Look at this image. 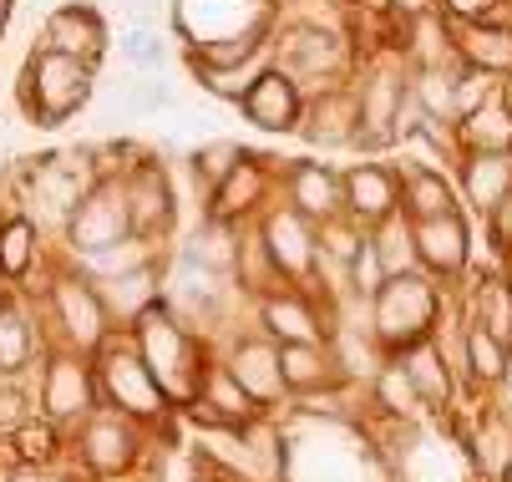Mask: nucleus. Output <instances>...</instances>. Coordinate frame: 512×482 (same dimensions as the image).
Here are the masks:
<instances>
[{
    "mask_svg": "<svg viewBox=\"0 0 512 482\" xmlns=\"http://www.w3.org/2000/svg\"><path fill=\"white\" fill-rule=\"evenodd\" d=\"M122 51H127L137 66H158V61H163V36H153L148 26H137V31L122 41Z\"/></svg>",
    "mask_w": 512,
    "mask_h": 482,
    "instance_id": "49530a36",
    "label": "nucleus"
},
{
    "mask_svg": "<svg viewBox=\"0 0 512 482\" xmlns=\"http://www.w3.org/2000/svg\"><path fill=\"white\" fill-rule=\"evenodd\" d=\"M457 143H462V153H512V112H507L502 92L457 122Z\"/></svg>",
    "mask_w": 512,
    "mask_h": 482,
    "instance_id": "c756f323",
    "label": "nucleus"
},
{
    "mask_svg": "<svg viewBox=\"0 0 512 482\" xmlns=\"http://www.w3.org/2000/svg\"><path fill=\"white\" fill-rule=\"evenodd\" d=\"M259 244H264L269 264L284 274L289 285H305L310 274H315L320 234H315V224H310L300 209H289V203H279V209L264 214V224H259Z\"/></svg>",
    "mask_w": 512,
    "mask_h": 482,
    "instance_id": "6e6552de",
    "label": "nucleus"
},
{
    "mask_svg": "<svg viewBox=\"0 0 512 482\" xmlns=\"http://www.w3.org/2000/svg\"><path fill=\"white\" fill-rule=\"evenodd\" d=\"M193 411V422L198 427H234V432H244L254 417H259V401L244 391V381L229 371V366H208V376H203V396L188 406Z\"/></svg>",
    "mask_w": 512,
    "mask_h": 482,
    "instance_id": "4468645a",
    "label": "nucleus"
},
{
    "mask_svg": "<svg viewBox=\"0 0 512 482\" xmlns=\"http://www.w3.org/2000/svg\"><path fill=\"white\" fill-rule=\"evenodd\" d=\"M11 482H51V477H46L41 467H31V462H21V467L11 472Z\"/></svg>",
    "mask_w": 512,
    "mask_h": 482,
    "instance_id": "3c124183",
    "label": "nucleus"
},
{
    "mask_svg": "<svg viewBox=\"0 0 512 482\" xmlns=\"http://www.w3.org/2000/svg\"><path fill=\"white\" fill-rule=\"evenodd\" d=\"M71 244L82 254H117L122 244H132V203H127V183L122 178H97L87 188V198L66 214Z\"/></svg>",
    "mask_w": 512,
    "mask_h": 482,
    "instance_id": "20e7f679",
    "label": "nucleus"
},
{
    "mask_svg": "<svg viewBox=\"0 0 512 482\" xmlns=\"http://www.w3.org/2000/svg\"><path fill=\"white\" fill-rule=\"evenodd\" d=\"M259 320H264V335L279 340V346H320L325 340L320 310L300 290H284V285L259 295Z\"/></svg>",
    "mask_w": 512,
    "mask_h": 482,
    "instance_id": "f3484780",
    "label": "nucleus"
},
{
    "mask_svg": "<svg viewBox=\"0 0 512 482\" xmlns=\"http://www.w3.org/2000/svg\"><path fill=\"white\" fill-rule=\"evenodd\" d=\"M21 102L36 127H61L66 117H77L92 102V61L36 46L21 72Z\"/></svg>",
    "mask_w": 512,
    "mask_h": 482,
    "instance_id": "7ed1b4c3",
    "label": "nucleus"
},
{
    "mask_svg": "<svg viewBox=\"0 0 512 482\" xmlns=\"http://www.w3.org/2000/svg\"><path fill=\"white\" fill-rule=\"evenodd\" d=\"M502 0H436V11L447 21H492Z\"/></svg>",
    "mask_w": 512,
    "mask_h": 482,
    "instance_id": "a18cd8bd",
    "label": "nucleus"
},
{
    "mask_svg": "<svg viewBox=\"0 0 512 482\" xmlns=\"http://www.w3.org/2000/svg\"><path fill=\"white\" fill-rule=\"evenodd\" d=\"M244 117L259 127V132H300V117H305V87L279 72V66H269V72L249 87V97L239 102Z\"/></svg>",
    "mask_w": 512,
    "mask_h": 482,
    "instance_id": "f8f14e48",
    "label": "nucleus"
},
{
    "mask_svg": "<svg viewBox=\"0 0 512 482\" xmlns=\"http://www.w3.org/2000/svg\"><path fill=\"white\" fill-rule=\"evenodd\" d=\"M386 280H391V274H386V264H381L376 244H371V229H365V239H360V249H355V259H350V295L371 305Z\"/></svg>",
    "mask_w": 512,
    "mask_h": 482,
    "instance_id": "ea45409f",
    "label": "nucleus"
},
{
    "mask_svg": "<svg viewBox=\"0 0 512 482\" xmlns=\"http://www.w3.org/2000/svg\"><path fill=\"white\" fill-rule=\"evenodd\" d=\"M274 66L289 72L300 87H335L350 72V41L325 26H289L284 36L274 31Z\"/></svg>",
    "mask_w": 512,
    "mask_h": 482,
    "instance_id": "39448f33",
    "label": "nucleus"
},
{
    "mask_svg": "<svg viewBox=\"0 0 512 482\" xmlns=\"http://www.w3.org/2000/svg\"><path fill=\"white\" fill-rule=\"evenodd\" d=\"M26 361H31V325L11 305H0V371H21Z\"/></svg>",
    "mask_w": 512,
    "mask_h": 482,
    "instance_id": "a19ab883",
    "label": "nucleus"
},
{
    "mask_svg": "<svg viewBox=\"0 0 512 482\" xmlns=\"http://www.w3.org/2000/svg\"><path fill=\"white\" fill-rule=\"evenodd\" d=\"M452 46L467 66L492 77H512V26L497 21H452Z\"/></svg>",
    "mask_w": 512,
    "mask_h": 482,
    "instance_id": "b1692460",
    "label": "nucleus"
},
{
    "mask_svg": "<svg viewBox=\"0 0 512 482\" xmlns=\"http://www.w3.org/2000/svg\"><path fill=\"white\" fill-rule=\"evenodd\" d=\"M371 244H376L386 274H411V269H421V259H416V234H411L406 209H396L391 219H381V224L371 229Z\"/></svg>",
    "mask_w": 512,
    "mask_h": 482,
    "instance_id": "f704fd0d",
    "label": "nucleus"
},
{
    "mask_svg": "<svg viewBox=\"0 0 512 482\" xmlns=\"http://www.w3.org/2000/svg\"><path fill=\"white\" fill-rule=\"evenodd\" d=\"M132 330H137V356L148 361V371L158 376L163 396H168L173 406H193V401L203 396L208 366H203V356H198V340L188 335V325L173 315V305L153 300L148 310L132 320Z\"/></svg>",
    "mask_w": 512,
    "mask_h": 482,
    "instance_id": "f257e3e1",
    "label": "nucleus"
},
{
    "mask_svg": "<svg viewBox=\"0 0 512 482\" xmlns=\"http://www.w3.org/2000/svg\"><path fill=\"white\" fill-rule=\"evenodd\" d=\"M46 417L51 422H71V417H87L92 411V396H97V381L92 371L77 361V356H56L51 371H46Z\"/></svg>",
    "mask_w": 512,
    "mask_h": 482,
    "instance_id": "bb28decb",
    "label": "nucleus"
},
{
    "mask_svg": "<svg viewBox=\"0 0 512 482\" xmlns=\"http://www.w3.org/2000/svg\"><path fill=\"white\" fill-rule=\"evenodd\" d=\"M436 320H442V290H436L426 269L391 274L371 300V335L386 356H401V351L421 346V340H431Z\"/></svg>",
    "mask_w": 512,
    "mask_h": 482,
    "instance_id": "f03ea898",
    "label": "nucleus"
},
{
    "mask_svg": "<svg viewBox=\"0 0 512 482\" xmlns=\"http://www.w3.org/2000/svg\"><path fill=\"white\" fill-rule=\"evenodd\" d=\"M472 325H482L487 335H497V340H502V346H512V280L492 274V280H482V285H477Z\"/></svg>",
    "mask_w": 512,
    "mask_h": 482,
    "instance_id": "c9c22d12",
    "label": "nucleus"
},
{
    "mask_svg": "<svg viewBox=\"0 0 512 482\" xmlns=\"http://www.w3.org/2000/svg\"><path fill=\"white\" fill-rule=\"evenodd\" d=\"M31 422V411H26V396L16 386H0V437H16L21 427Z\"/></svg>",
    "mask_w": 512,
    "mask_h": 482,
    "instance_id": "c03bdc74",
    "label": "nucleus"
},
{
    "mask_svg": "<svg viewBox=\"0 0 512 482\" xmlns=\"http://www.w3.org/2000/svg\"><path fill=\"white\" fill-rule=\"evenodd\" d=\"M274 66V46L269 51H259L254 61H239V66H203V61H188V72L198 77V87L203 92H213V97H224V102H244L249 97V87Z\"/></svg>",
    "mask_w": 512,
    "mask_h": 482,
    "instance_id": "2f4dec72",
    "label": "nucleus"
},
{
    "mask_svg": "<svg viewBox=\"0 0 512 482\" xmlns=\"http://www.w3.org/2000/svg\"><path fill=\"white\" fill-rule=\"evenodd\" d=\"M264 193H269V168H264V158L244 153V163L208 193V219L239 224V219H249L259 203H264Z\"/></svg>",
    "mask_w": 512,
    "mask_h": 482,
    "instance_id": "5701e85b",
    "label": "nucleus"
},
{
    "mask_svg": "<svg viewBox=\"0 0 512 482\" xmlns=\"http://www.w3.org/2000/svg\"><path fill=\"white\" fill-rule=\"evenodd\" d=\"M426 11H436V0H391V16H401V21H416Z\"/></svg>",
    "mask_w": 512,
    "mask_h": 482,
    "instance_id": "09e8293b",
    "label": "nucleus"
},
{
    "mask_svg": "<svg viewBox=\"0 0 512 482\" xmlns=\"http://www.w3.org/2000/svg\"><path fill=\"white\" fill-rule=\"evenodd\" d=\"M497 482H512V467H507V472H502V477H497Z\"/></svg>",
    "mask_w": 512,
    "mask_h": 482,
    "instance_id": "864d4df0",
    "label": "nucleus"
},
{
    "mask_svg": "<svg viewBox=\"0 0 512 482\" xmlns=\"http://www.w3.org/2000/svg\"><path fill=\"white\" fill-rule=\"evenodd\" d=\"M102 386L107 396L122 406V417H137V422H153L163 406H173L158 386V376L148 371L137 351H107L102 356Z\"/></svg>",
    "mask_w": 512,
    "mask_h": 482,
    "instance_id": "9d476101",
    "label": "nucleus"
},
{
    "mask_svg": "<svg viewBox=\"0 0 512 482\" xmlns=\"http://www.w3.org/2000/svg\"><path fill=\"white\" fill-rule=\"evenodd\" d=\"M82 457H87V467L102 472V477L127 472V467L137 462V432H132V422H127V417H112V411L92 417L87 432H82Z\"/></svg>",
    "mask_w": 512,
    "mask_h": 482,
    "instance_id": "412c9836",
    "label": "nucleus"
},
{
    "mask_svg": "<svg viewBox=\"0 0 512 482\" xmlns=\"http://www.w3.org/2000/svg\"><path fill=\"white\" fill-rule=\"evenodd\" d=\"M411 234H416V259L431 280H457L472 264V229L462 209L436 214V219H411Z\"/></svg>",
    "mask_w": 512,
    "mask_h": 482,
    "instance_id": "1a4fd4ad",
    "label": "nucleus"
},
{
    "mask_svg": "<svg viewBox=\"0 0 512 482\" xmlns=\"http://www.w3.org/2000/svg\"><path fill=\"white\" fill-rule=\"evenodd\" d=\"M284 188H289V209H300L310 224H325V219L345 214V178L330 163H310V158L289 163Z\"/></svg>",
    "mask_w": 512,
    "mask_h": 482,
    "instance_id": "2eb2a0df",
    "label": "nucleus"
},
{
    "mask_svg": "<svg viewBox=\"0 0 512 482\" xmlns=\"http://www.w3.org/2000/svg\"><path fill=\"white\" fill-rule=\"evenodd\" d=\"M492 391H497V401H502L497 417H507V422H512V361H507V371H502V381H497Z\"/></svg>",
    "mask_w": 512,
    "mask_h": 482,
    "instance_id": "8fccbe9b",
    "label": "nucleus"
},
{
    "mask_svg": "<svg viewBox=\"0 0 512 482\" xmlns=\"http://www.w3.org/2000/svg\"><path fill=\"white\" fill-rule=\"evenodd\" d=\"M355 92H360V137H355V148H365V153L391 148L396 127H401V112H406V97H411V61H406V72L401 66H376Z\"/></svg>",
    "mask_w": 512,
    "mask_h": 482,
    "instance_id": "0eeeda50",
    "label": "nucleus"
},
{
    "mask_svg": "<svg viewBox=\"0 0 512 482\" xmlns=\"http://www.w3.org/2000/svg\"><path fill=\"white\" fill-rule=\"evenodd\" d=\"M345 178V214L360 224V229H376L381 219H391L401 209V173L386 168V163H360Z\"/></svg>",
    "mask_w": 512,
    "mask_h": 482,
    "instance_id": "ddd939ff",
    "label": "nucleus"
},
{
    "mask_svg": "<svg viewBox=\"0 0 512 482\" xmlns=\"http://www.w3.org/2000/svg\"><path fill=\"white\" fill-rule=\"evenodd\" d=\"M158 269L153 264H142V269H127V274H117V280H107L112 285V305L107 310H122L127 320H137L142 310H148L153 300H158Z\"/></svg>",
    "mask_w": 512,
    "mask_h": 482,
    "instance_id": "4c0bfd02",
    "label": "nucleus"
},
{
    "mask_svg": "<svg viewBox=\"0 0 512 482\" xmlns=\"http://www.w3.org/2000/svg\"><path fill=\"white\" fill-rule=\"evenodd\" d=\"M239 163H244V148H239V143H229V137H218V143H208V148H198V153L188 158L198 193H213V188L224 183Z\"/></svg>",
    "mask_w": 512,
    "mask_h": 482,
    "instance_id": "e433bc0d",
    "label": "nucleus"
},
{
    "mask_svg": "<svg viewBox=\"0 0 512 482\" xmlns=\"http://www.w3.org/2000/svg\"><path fill=\"white\" fill-rule=\"evenodd\" d=\"M279 366H284V386L295 396H320L345 386V366L335 361L330 340H320V346H279Z\"/></svg>",
    "mask_w": 512,
    "mask_h": 482,
    "instance_id": "393cba45",
    "label": "nucleus"
},
{
    "mask_svg": "<svg viewBox=\"0 0 512 482\" xmlns=\"http://www.w3.org/2000/svg\"><path fill=\"white\" fill-rule=\"evenodd\" d=\"M300 137L310 148H355V137H360V92H350V87L315 92V102H305Z\"/></svg>",
    "mask_w": 512,
    "mask_h": 482,
    "instance_id": "9b49d317",
    "label": "nucleus"
},
{
    "mask_svg": "<svg viewBox=\"0 0 512 482\" xmlns=\"http://www.w3.org/2000/svg\"><path fill=\"white\" fill-rule=\"evenodd\" d=\"M512 361V346H502L497 335H487L482 325H467L462 330V376L472 386H497L502 371Z\"/></svg>",
    "mask_w": 512,
    "mask_h": 482,
    "instance_id": "473e14b6",
    "label": "nucleus"
},
{
    "mask_svg": "<svg viewBox=\"0 0 512 482\" xmlns=\"http://www.w3.org/2000/svg\"><path fill=\"white\" fill-rule=\"evenodd\" d=\"M477 462H482L492 477H502V472L512 467V422H507V417H492V422H487V432L477 437Z\"/></svg>",
    "mask_w": 512,
    "mask_h": 482,
    "instance_id": "79ce46f5",
    "label": "nucleus"
},
{
    "mask_svg": "<svg viewBox=\"0 0 512 482\" xmlns=\"http://www.w3.org/2000/svg\"><path fill=\"white\" fill-rule=\"evenodd\" d=\"M36 259V224L31 219H6L0 224V274L6 280H21Z\"/></svg>",
    "mask_w": 512,
    "mask_h": 482,
    "instance_id": "58836bf2",
    "label": "nucleus"
},
{
    "mask_svg": "<svg viewBox=\"0 0 512 482\" xmlns=\"http://www.w3.org/2000/svg\"><path fill=\"white\" fill-rule=\"evenodd\" d=\"M457 188L462 203H472V214L492 219V209L512 193V153H462Z\"/></svg>",
    "mask_w": 512,
    "mask_h": 482,
    "instance_id": "aec40b11",
    "label": "nucleus"
},
{
    "mask_svg": "<svg viewBox=\"0 0 512 482\" xmlns=\"http://www.w3.org/2000/svg\"><path fill=\"white\" fill-rule=\"evenodd\" d=\"M51 305H56L66 335L77 340L82 351H97L102 340H107L112 310H107V300H102L87 280H71V274H66V280H56V285H51Z\"/></svg>",
    "mask_w": 512,
    "mask_h": 482,
    "instance_id": "a211bd4d",
    "label": "nucleus"
},
{
    "mask_svg": "<svg viewBox=\"0 0 512 482\" xmlns=\"http://www.w3.org/2000/svg\"><path fill=\"white\" fill-rule=\"evenodd\" d=\"M188 264L208 269V274H234L239 259H244V244H239V229L229 219H203V229L193 234V244L183 249Z\"/></svg>",
    "mask_w": 512,
    "mask_h": 482,
    "instance_id": "7c9ffc66",
    "label": "nucleus"
},
{
    "mask_svg": "<svg viewBox=\"0 0 512 482\" xmlns=\"http://www.w3.org/2000/svg\"><path fill=\"white\" fill-rule=\"evenodd\" d=\"M396 361L406 366V376H411V386L421 391V401H426L431 411H447V406H452V396H457V376H452V366H447V356H442V351H436V340H421V346H411V351H401Z\"/></svg>",
    "mask_w": 512,
    "mask_h": 482,
    "instance_id": "cd10ccee",
    "label": "nucleus"
},
{
    "mask_svg": "<svg viewBox=\"0 0 512 482\" xmlns=\"http://www.w3.org/2000/svg\"><path fill=\"white\" fill-rule=\"evenodd\" d=\"M11 11H16V0H0V31L11 26Z\"/></svg>",
    "mask_w": 512,
    "mask_h": 482,
    "instance_id": "603ef678",
    "label": "nucleus"
},
{
    "mask_svg": "<svg viewBox=\"0 0 512 482\" xmlns=\"http://www.w3.org/2000/svg\"><path fill=\"white\" fill-rule=\"evenodd\" d=\"M127 203H132V234L137 239H158L173 229L178 209H173V183L158 163H137L127 178Z\"/></svg>",
    "mask_w": 512,
    "mask_h": 482,
    "instance_id": "dca6fc26",
    "label": "nucleus"
},
{
    "mask_svg": "<svg viewBox=\"0 0 512 482\" xmlns=\"http://www.w3.org/2000/svg\"><path fill=\"white\" fill-rule=\"evenodd\" d=\"M487 229H492V239H497V249H512V193L492 209V219H487Z\"/></svg>",
    "mask_w": 512,
    "mask_h": 482,
    "instance_id": "de8ad7c7",
    "label": "nucleus"
},
{
    "mask_svg": "<svg viewBox=\"0 0 512 482\" xmlns=\"http://www.w3.org/2000/svg\"><path fill=\"white\" fill-rule=\"evenodd\" d=\"M371 396H376V406L386 411V417H396V422H416L421 411H426V401H421V391L411 386V376H406V366L391 356L381 371H376V386H371Z\"/></svg>",
    "mask_w": 512,
    "mask_h": 482,
    "instance_id": "72a5a7b5",
    "label": "nucleus"
},
{
    "mask_svg": "<svg viewBox=\"0 0 512 482\" xmlns=\"http://www.w3.org/2000/svg\"><path fill=\"white\" fill-rule=\"evenodd\" d=\"M11 442H16V457L31 462V467H46V462L56 457V427H51V422H36V417H31Z\"/></svg>",
    "mask_w": 512,
    "mask_h": 482,
    "instance_id": "37998d69",
    "label": "nucleus"
},
{
    "mask_svg": "<svg viewBox=\"0 0 512 482\" xmlns=\"http://www.w3.org/2000/svg\"><path fill=\"white\" fill-rule=\"evenodd\" d=\"M173 26L188 41V51L254 36V31H274V0H178Z\"/></svg>",
    "mask_w": 512,
    "mask_h": 482,
    "instance_id": "423d86ee",
    "label": "nucleus"
},
{
    "mask_svg": "<svg viewBox=\"0 0 512 482\" xmlns=\"http://www.w3.org/2000/svg\"><path fill=\"white\" fill-rule=\"evenodd\" d=\"M229 371L244 381V391L259 401V406H274L289 386H284V366H279V340H239L234 356H229Z\"/></svg>",
    "mask_w": 512,
    "mask_h": 482,
    "instance_id": "4be33fe9",
    "label": "nucleus"
},
{
    "mask_svg": "<svg viewBox=\"0 0 512 482\" xmlns=\"http://www.w3.org/2000/svg\"><path fill=\"white\" fill-rule=\"evenodd\" d=\"M457 203H462V188L452 183V173L401 168V209H406V219H436V214H452Z\"/></svg>",
    "mask_w": 512,
    "mask_h": 482,
    "instance_id": "c85d7f7f",
    "label": "nucleus"
},
{
    "mask_svg": "<svg viewBox=\"0 0 512 482\" xmlns=\"http://www.w3.org/2000/svg\"><path fill=\"white\" fill-rule=\"evenodd\" d=\"M41 46L46 51H61V56H82V61H97L107 51V26L92 6L71 0V6H56L41 26Z\"/></svg>",
    "mask_w": 512,
    "mask_h": 482,
    "instance_id": "6ab92c4d",
    "label": "nucleus"
},
{
    "mask_svg": "<svg viewBox=\"0 0 512 482\" xmlns=\"http://www.w3.org/2000/svg\"><path fill=\"white\" fill-rule=\"evenodd\" d=\"M467 61L447 66H411V112L436 127H457V72Z\"/></svg>",
    "mask_w": 512,
    "mask_h": 482,
    "instance_id": "a878e982",
    "label": "nucleus"
}]
</instances>
